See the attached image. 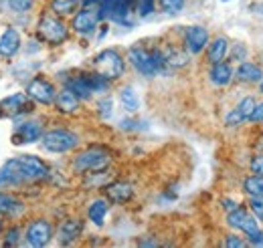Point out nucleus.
Instances as JSON below:
<instances>
[{
	"label": "nucleus",
	"mask_w": 263,
	"mask_h": 248,
	"mask_svg": "<svg viewBox=\"0 0 263 248\" xmlns=\"http://www.w3.org/2000/svg\"><path fill=\"white\" fill-rule=\"evenodd\" d=\"M49 168L34 155H21L8 159L0 168V186H18L23 182H36L47 178Z\"/></svg>",
	"instance_id": "f257e3e1"
},
{
	"label": "nucleus",
	"mask_w": 263,
	"mask_h": 248,
	"mask_svg": "<svg viewBox=\"0 0 263 248\" xmlns=\"http://www.w3.org/2000/svg\"><path fill=\"white\" fill-rule=\"evenodd\" d=\"M111 161V155L101 148H91L87 152H81L73 159V170L79 174H89V172H98L105 170Z\"/></svg>",
	"instance_id": "f03ea898"
},
{
	"label": "nucleus",
	"mask_w": 263,
	"mask_h": 248,
	"mask_svg": "<svg viewBox=\"0 0 263 248\" xmlns=\"http://www.w3.org/2000/svg\"><path fill=\"white\" fill-rule=\"evenodd\" d=\"M43 148L47 152H53V154H65L77 148L79 143V137L77 133L73 131H67V129H53V131H47L43 133Z\"/></svg>",
	"instance_id": "7ed1b4c3"
},
{
	"label": "nucleus",
	"mask_w": 263,
	"mask_h": 248,
	"mask_svg": "<svg viewBox=\"0 0 263 248\" xmlns=\"http://www.w3.org/2000/svg\"><path fill=\"white\" fill-rule=\"evenodd\" d=\"M93 67H96L98 73H101L103 77H107L109 81L124 75V59L114 49L101 51L98 57H96V61H93Z\"/></svg>",
	"instance_id": "20e7f679"
},
{
	"label": "nucleus",
	"mask_w": 263,
	"mask_h": 248,
	"mask_svg": "<svg viewBox=\"0 0 263 248\" xmlns=\"http://www.w3.org/2000/svg\"><path fill=\"white\" fill-rule=\"evenodd\" d=\"M39 36L49 43V45H61L67 38V27L63 20H59L57 16H43L39 20V27H36Z\"/></svg>",
	"instance_id": "39448f33"
},
{
	"label": "nucleus",
	"mask_w": 263,
	"mask_h": 248,
	"mask_svg": "<svg viewBox=\"0 0 263 248\" xmlns=\"http://www.w3.org/2000/svg\"><path fill=\"white\" fill-rule=\"evenodd\" d=\"M33 111V103L29 101V95L25 93H16L6 97L2 103H0V115L2 117H21L23 113H29Z\"/></svg>",
	"instance_id": "423d86ee"
},
{
	"label": "nucleus",
	"mask_w": 263,
	"mask_h": 248,
	"mask_svg": "<svg viewBox=\"0 0 263 248\" xmlns=\"http://www.w3.org/2000/svg\"><path fill=\"white\" fill-rule=\"evenodd\" d=\"M53 238V226L47 220H34L27 228V242L34 248L47 246Z\"/></svg>",
	"instance_id": "0eeeda50"
},
{
	"label": "nucleus",
	"mask_w": 263,
	"mask_h": 248,
	"mask_svg": "<svg viewBox=\"0 0 263 248\" xmlns=\"http://www.w3.org/2000/svg\"><path fill=\"white\" fill-rule=\"evenodd\" d=\"M128 59L134 65V69L138 73H142L144 77H154L156 75V67L152 61V53L142 49V47H132L128 51Z\"/></svg>",
	"instance_id": "6e6552de"
},
{
	"label": "nucleus",
	"mask_w": 263,
	"mask_h": 248,
	"mask_svg": "<svg viewBox=\"0 0 263 248\" xmlns=\"http://www.w3.org/2000/svg\"><path fill=\"white\" fill-rule=\"evenodd\" d=\"M27 95L34 99V101H39V103H43V105H51L53 101H55V87L47 81V79H43V77H36L33 79L31 83H29V87H27Z\"/></svg>",
	"instance_id": "1a4fd4ad"
},
{
	"label": "nucleus",
	"mask_w": 263,
	"mask_h": 248,
	"mask_svg": "<svg viewBox=\"0 0 263 248\" xmlns=\"http://www.w3.org/2000/svg\"><path fill=\"white\" fill-rule=\"evenodd\" d=\"M99 20H101V16H99V8H96V6H87V8H83V10H79V12L75 14L71 27H73V31L75 32L87 34V32H91L96 27H98Z\"/></svg>",
	"instance_id": "9d476101"
},
{
	"label": "nucleus",
	"mask_w": 263,
	"mask_h": 248,
	"mask_svg": "<svg viewBox=\"0 0 263 248\" xmlns=\"http://www.w3.org/2000/svg\"><path fill=\"white\" fill-rule=\"evenodd\" d=\"M209 43V31L204 27H189L186 32H184V45H186V51L193 53V55H198Z\"/></svg>",
	"instance_id": "9b49d317"
},
{
	"label": "nucleus",
	"mask_w": 263,
	"mask_h": 248,
	"mask_svg": "<svg viewBox=\"0 0 263 248\" xmlns=\"http://www.w3.org/2000/svg\"><path fill=\"white\" fill-rule=\"evenodd\" d=\"M227 222H229V226L239 228V230L245 232V234H251V232L257 230V220H255V216H249L247 210L241 208V206L235 208V210H231L229 216H227Z\"/></svg>",
	"instance_id": "f8f14e48"
},
{
	"label": "nucleus",
	"mask_w": 263,
	"mask_h": 248,
	"mask_svg": "<svg viewBox=\"0 0 263 248\" xmlns=\"http://www.w3.org/2000/svg\"><path fill=\"white\" fill-rule=\"evenodd\" d=\"M12 137H14V143H33L43 137V127L39 121H25L16 127Z\"/></svg>",
	"instance_id": "ddd939ff"
},
{
	"label": "nucleus",
	"mask_w": 263,
	"mask_h": 248,
	"mask_svg": "<svg viewBox=\"0 0 263 248\" xmlns=\"http://www.w3.org/2000/svg\"><path fill=\"white\" fill-rule=\"evenodd\" d=\"M105 196H107V200L114 202V204H124V202L132 200L134 188H132V184H128V182H111V184L105 186Z\"/></svg>",
	"instance_id": "4468645a"
},
{
	"label": "nucleus",
	"mask_w": 263,
	"mask_h": 248,
	"mask_svg": "<svg viewBox=\"0 0 263 248\" xmlns=\"http://www.w3.org/2000/svg\"><path fill=\"white\" fill-rule=\"evenodd\" d=\"M81 230H83V222L79 218H69L59 228V242L61 244H71L73 240L79 238Z\"/></svg>",
	"instance_id": "2eb2a0df"
},
{
	"label": "nucleus",
	"mask_w": 263,
	"mask_h": 248,
	"mask_svg": "<svg viewBox=\"0 0 263 248\" xmlns=\"http://www.w3.org/2000/svg\"><path fill=\"white\" fill-rule=\"evenodd\" d=\"M21 49V36L14 29H6L0 36V55L2 57H12Z\"/></svg>",
	"instance_id": "dca6fc26"
},
{
	"label": "nucleus",
	"mask_w": 263,
	"mask_h": 248,
	"mask_svg": "<svg viewBox=\"0 0 263 248\" xmlns=\"http://www.w3.org/2000/svg\"><path fill=\"white\" fill-rule=\"evenodd\" d=\"M55 105H57V109L63 111V113H73V111L79 107V97L67 87V89H63V91L57 93V97H55Z\"/></svg>",
	"instance_id": "f3484780"
},
{
	"label": "nucleus",
	"mask_w": 263,
	"mask_h": 248,
	"mask_svg": "<svg viewBox=\"0 0 263 248\" xmlns=\"http://www.w3.org/2000/svg\"><path fill=\"white\" fill-rule=\"evenodd\" d=\"M235 77L241 81V83H257L261 81L263 75H261V69L257 65H251V63H241Z\"/></svg>",
	"instance_id": "a211bd4d"
},
{
	"label": "nucleus",
	"mask_w": 263,
	"mask_h": 248,
	"mask_svg": "<svg viewBox=\"0 0 263 248\" xmlns=\"http://www.w3.org/2000/svg\"><path fill=\"white\" fill-rule=\"evenodd\" d=\"M231 79H233V69H231L229 63L225 61H219V63H213V69H211V81L215 85H227Z\"/></svg>",
	"instance_id": "6ab92c4d"
},
{
	"label": "nucleus",
	"mask_w": 263,
	"mask_h": 248,
	"mask_svg": "<svg viewBox=\"0 0 263 248\" xmlns=\"http://www.w3.org/2000/svg\"><path fill=\"white\" fill-rule=\"evenodd\" d=\"M162 55H164L168 69H178V67H184L189 63V53L178 49V47H168L166 51H162Z\"/></svg>",
	"instance_id": "aec40b11"
},
{
	"label": "nucleus",
	"mask_w": 263,
	"mask_h": 248,
	"mask_svg": "<svg viewBox=\"0 0 263 248\" xmlns=\"http://www.w3.org/2000/svg\"><path fill=\"white\" fill-rule=\"evenodd\" d=\"M227 49H229L227 38H225V36H217V38L211 43V47H209V61L211 63L223 61L225 55H227Z\"/></svg>",
	"instance_id": "412c9836"
},
{
	"label": "nucleus",
	"mask_w": 263,
	"mask_h": 248,
	"mask_svg": "<svg viewBox=\"0 0 263 248\" xmlns=\"http://www.w3.org/2000/svg\"><path fill=\"white\" fill-rule=\"evenodd\" d=\"M73 93L77 95L79 99H89L91 97V87H89V81H87V77L85 75H79V77H73L71 81H69V85H67Z\"/></svg>",
	"instance_id": "4be33fe9"
},
{
	"label": "nucleus",
	"mask_w": 263,
	"mask_h": 248,
	"mask_svg": "<svg viewBox=\"0 0 263 248\" xmlns=\"http://www.w3.org/2000/svg\"><path fill=\"white\" fill-rule=\"evenodd\" d=\"M87 214H89V220L96 226H103V220H105V214H107V200H96V202H91Z\"/></svg>",
	"instance_id": "5701e85b"
},
{
	"label": "nucleus",
	"mask_w": 263,
	"mask_h": 248,
	"mask_svg": "<svg viewBox=\"0 0 263 248\" xmlns=\"http://www.w3.org/2000/svg\"><path fill=\"white\" fill-rule=\"evenodd\" d=\"M21 210H23V204L16 198L0 192V214H18Z\"/></svg>",
	"instance_id": "b1692460"
},
{
	"label": "nucleus",
	"mask_w": 263,
	"mask_h": 248,
	"mask_svg": "<svg viewBox=\"0 0 263 248\" xmlns=\"http://www.w3.org/2000/svg\"><path fill=\"white\" fill-rule=\"evenodd\" d=\"M243 190L247 196H261L263 194V176L259 174H251L249 178H245Z\"/></svg>",
	"instance_id": "393cba45"
},
{
	"label": "nucleus",
	"mask_w": 263,
	"mask_h": 248,
	"mask_svg": "<svg viewBox=\"0 0 263 248\" xmlns=\"http://www.w3.org/2000/svg\"><path fill=\"white\" fill-rule=\"evenodd\" d=\"M120 101H122L124 109H128L130 113H134V111H138V107H140L138 95H136V91H134L132 87H124V89L120 91Z\"/></svg>",
	"instance_id": "a878e982"
},
{
	"label": "nucleus",
	"mask_w": 263,
	"mask_h": 248,
	"mask_svg": "<svg viewBox=\"0 0 263 248\" xmlns=\"http://www.w3.org/2000/svg\"><path fill=\"white\" fill-rule=\"evenodd\" d=\"M87 77V81H89V87H91V91L96 93H103V91H107V87H109V79L107 77H103L101 73H91V75H85Z\"/></svg>",
	"instance_id": "bb28decb"
},
{
	"label": "nucleus",
	"mask_w": 263,
	"mask_h": 248,
	"mask_svg": "<svg viewBox=\"0 0 263 248\" xmlns=\"http://www.w3.org/2000/svg\"><path fill=\"white\" fill-rule=\"evenodd\" d=\"M79 6V0H55L53 2V10L57 14H71L75 12Z\"/></svg>",
	"instance_id": "cd10ccee"
},
{
	"label": "nucleus",
	"mask_w": 263,
	"mask_h": 248,
	"mask_svg": "<svg viewBox=\"0 0 263 248\" xmlns=\"http://www.w3.org/2000/svg\"><path fill=\"white\" fill-rule=\"evenodd\" d=\"M255 99L253 97H245V99H241L239 101V105H237V109H239V113L245 117V121L247 119H251V115H253V111H255Z\"/></svg>",
	"instance_id": "c85d7f7f"
},
{
	"label": "nucleus",
	"mask_w": 263,
	"mask_h": 248,
	"mask_svg": "<svg viewBox=\"0 0 263 248\" xmlns=\"http://www.w3.org/2000/svg\"><path fill=\"white\" fill-rule=\"evenodd\" d=\"M87 186H93V188H99V186H107L109 184V180H107V174H103L101 170L98 172H89V178H87V182H85Z\"/></svg>",
	"instance_id": "c756f323"
},
{
	"label": "nucleus",
	"mask_w": 263,
	"mask_h": 248,
	"mask_svg": "<svg viewBox=\"0 0 263 248\" xmlns=\"http://www.w3.org/2000/svg\"><path fill=\"white\" fill-rule=\"evenodd\" d=\"M160 6H162V10H166L168 14H176V12L182 10L184 0H160Z\"/></svg>",
	"instance_id": "7c9ffc66"
},
{
	"label": "nucleus",
	"mask_w": 263,
	"mask_h": 248,
	"mask_svg": "<svg viewBox=\"0 0 263 248\" xmlns=\"http://www.w3.org/2000/svg\"><path fill=\"white\" fill-rule=\"evenodd\" d=\"M249 208L253 212V216L263 222V194L261 196H251V202H249Z\"/></svg>",
	"instance_id": "2f4dec72"
},
{
	"label": "nucleus",
	"mask_w": 263,
	"mask_h": 248,
	"mask_svg": "<svg viewBox=\"0 0 263 248\" xmlns=\"http://www.w3.org/2000/svg\"><path fill=\"white\" fill-rule=\"evenodd\" d=\"M8 6L14 12H27L33 8V0H8Z\"/></svg>",
	"instance_id": "473e14b6"
},
{
	"label": "nucleus",
	"mask_w": 263,
	"mask_h": 248,
	"mask_svg": "<svg viewBox=\"0 0 263 248\" xmlns=\"http://www.w3.org/2000/svg\"><path fill=\"white\" fill-rule=\"evenodd\" d=\"M225 121H227V125H229V127H235V125L243 123V121H245V117H243V115L239 113V109L235 107V109L231 111L229 115H227V119H225Z\"/></svg>",
	"instance_id": "72a5a7b5"
},
{
	"label": "nucleus",
	"mask_w": 263,
	"mask_h": 248,
	"mask_svg": "<svg viewBox=\"0 0 263 248\" xmlns=\"http://www.w3.org/2000/svg\"><path fill=\"white\" fill-rule=\"evenodd\" d=\"M98 107H99V115H101L103 119H107V117L111 115V99H101Z\"/></svg>",
	"instance_id": "f704fd0d"
},
{
	"label": "nucleus",
	"mask_w": 263,
	"mask_h": 248,
	"mask_svg": "<svg viewBox=\"0 0 263 248\" xmlns=\"http://www.w3.org/2000/svg\"><path fill=\"white\" fill-rule=\"evenodd\" d=\"M18 234H21V230L18 228H10L8 232H6V242H4V246H16L18 244Z\"/></svg>",
	"instance_id": "c9c22d12"
},
{
	"label": "nucleus",
	"mask_w": 263,
	"mask_h": 248,
	"mask_svg": "<svg viewBox=\"0 0 263 248\" xmlns=\"http://www.w3.org/2000/svg\"><path fill=\"white\" fill-rule=\"evenodd\" d=\"M152 10H154V0H140V6H138L140 16H148Z\"/></svg>",
	"instance_id": "e433bc0d"
},
{
	"label": "nucleus",
	"mask_w": 263,
	"mask_h": 248,
	"mask_svg": "<svg viewBox=\"0 0 263 248\" xmlns=\"http://www.w3.org/2000/svg\"><path fill=\"white\" fill-rule=\"evenodd\" d=\"M245 57H247V47L243 43H237L235 49H233V59L235 61H243Z\"/></svg>",
	"instance_id": "4c0bfd02"
},
{
	"label": "nucleus",
	"mask_w": 263,
	"mask_h": 248,
	"mask_svg": "<svg viewBox=\"0 0 263 248\" xmlns=\"http://www.w3.org/2000/svg\"><path fill=\"white\" fill-rule=\"evenodd\" d=\"M251 172L263 176V155H255V157L251 159Z\"/></svg>",
	"instance_id": "58836bf2"
},
{
	"label": "nucleus",
	"mask_w": 263,
	"mask_h": 248,
	"mask_svg": "<svg viewBox=\"0 0 263 248\" xmlns=\"http://www.w3.org/2000/svg\"><path fill=\"white\" fill-rule=\"evenodd\" d=\"M249 236V244H255V246H261L263 244V232L257 228L255 232H251V234H247Z\"/></svg>",
	"instance_id": "ea45409f"
},
{
	"label": "nucleus",
	"mask_w": 263,
	"mask_h": 248,
	"mask_svg": "<svg viewBox=\"0 0 263 248\" xmlns=\"http://www.w3.org/2000/svg\"><path fill=\"white\" fill-rule=\"evenodd\" d=\"M225 246H227V248H241V246H245V242H243L239 236H227Z\"/></svg>",
	"instance_id": "a19ab883"
},
{
	"label": "nucleus",
	"mask_w": 263,
	"mask_h": 248,
	"mask_svg": "<svg viewBox=\"0 0 263 248\" xmlns=\"http://www.w3.org/2000/svg\"><path fill=\"white\" fill-rule=\"evenodd\" d=\"M251 121H263V103L255 105V111L251 115Z\"/></svg>",
	"instance_id": "79ce46f5"
},
{
	"label": "nucleus",
	"mask_w": 263,
	"mask_h": 248,
	"mask_svg": "<svg viewBox=\"0 0 263 248\" xmlns=\"http://www.w3.org/2000/svg\"><path fill=\"white\" fill-rule=\"evenodd\" d=\"M223 206L227 208V210H235V208H239V204H235V202H231V200H223Z\"/></svg>",
	"instance_id": "37998d69"
},
{
	"label": "nucleus",
	"mask_w": 263,
	"mask_h": 248,
	"mask_svg": "<svg viewBox=\"0 0 263 248\" xmlns=\"http://www.w3.org/2000/svg\"><path fill=\"white\" fill-rule=\"evenodd\" d=\"M251 8H253V10H257V12H261V14H263V4H251Z\"/></svg>",
	"instance_id": "c03bdc74"
},
{
	"label": "nucleus",
	"mask_w": 263,
	"mask_h": 248,
	"mask_svg": "<svg viewBox=\"0 0 263 248\" xmlns=\"http://www.w3.org/2000/svg\"><path fill=\"white\" fill-rule=\"evenodd\" d=\"M259 89H261V93H263V83H261V87H259Z\"/></svg>",
	"instance_id": "a18cd8bd"
},
{
	"label": "nucleus",
	"mask_w": 263,
	"mask_h": 248,
	"mask_svg": "<svg viewBox=\"0 0 263 248\" xmlns=\"http://www.w3.org/2000/svg\"><path fill=\"white\" fill-rule=\"evenodd\" d=\"M223 2H229V0H223Z\"/></svg>",
	"instance_id": "49530a36"
}]
</instances>
